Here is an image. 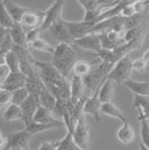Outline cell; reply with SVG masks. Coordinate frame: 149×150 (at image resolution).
Here are the masks:
<instances>
[{
    "label": "cell",
    "instance_id": "7402d4cb",
    "mask_svg": "<svg viewBox=\"0 0 149 150\" xmlns=\"http://www.w3.org/2000/svg\"><path fill=\"white\" fill-rule=\"evenodd\" d=\"M13 45L15 43L10 34V29L1 27V34H0V55L1 57H4L8 52L13 50Z\"/></svg>",
    "mask_w": 149,
    "mask_h": 150
},
{
    "label": "cell",
    "instance_id": "ac0fdd59",
    "mask_svg": "<svg viewBox=\"0 0 149 150\" xmlns=\"http://www.w3.org/2000/svg\"><path fill=\"white\" fill-rule=\"evenodd\" d=\"M133 106L138 112V120L141 121L143 119L149 120V96L143 95H135L133 98Z\"/></svg>",
    "mask_w": 149,
    "mask_h": 150
},
{
    "label": "cell",
    "instance_id": "d4e9b609",
    "mask_svg": "<svg viewBox=\"0 0 149 150\" xmlns=\"http://www.w3.org/2000/svg\"><path fill=\"white\" fill-rule=\"evenodd\" d=\"M2 6L6 7L8 13L11 15V17L15 20V23H21V19L24 17V15L28 10V8H25V7H21L13 4L11 0H4L2 1Z\"/></svg>",
    "mask_w": 149,
    "mask_h": 150
},
{
    "label": "cell",
    "instance_id": "60d3db41",
    "mask_svg": "<svg viewBox=\"0 0 149 150\" xmlns=\"http://www.w3.org/2000/svg\"><path fill=\"white\" fill-rule=\"evenodd\" d=\"M57 1H60V0H57Z\"/></svg>",
    "mask_w": 149,
    "mask_h": 150
},
{
    "label": "cell",
    "instance_id": "1f68e13d",
    "mask_svg": "<svg viewBox=\"0 0 149 150\" xmlns=\"http://www.w3.org/2000/svg\"><path fill=\"white\" fill-rule=\"evenodd\" d=\"M102 8L103 7H100V8H96V9H87V10H84L85 13H84V17H83L82 20L95 25L99 21L100 16L102 13Z\"/></svg>",
    "mask_w": 149,
    "mask_h": 150
},
{
    "label": "cell",
    "instance_id": "e0dca14e",
    "mask_svg": "<svg viewBox=\"0 0 149 150\" xmlns=\"http://www.w3.org/2000/svg\"><path fill=\"white\" fill-rule=\"evenodd\" d=\"M2 121L11 122V121H23V111L18 104L9 103L2 110Z\"/></svg>",
    "mask_w": 149,
    "mask_h": 150
},
{
    "label": "cell",
    "instance_id": "d6a6232c",
    "mask_svg": "<svg viewBox=\"0 0 149 150\" xmlns=\"http://www.w3.org/2000/svg\"><path fill=\"white\" fill-rule=\"evenodd\" d=\"M1 27H5V28H11L15 25V20L11 17V15L8 13V10L6 9V7L2 6V13H1Z\"/></svg>",
    "mask_w": 149,
    "mask_h": 150
},
{
    "label": "cell",
    "instance_id": "9a60e30c",
    "mask_svg": "<svg viewBox=\"0 0 149 150\" xmlns=\"http://www.w3.org/2000/svg\"><path fill=\"white\" fill-rule=\"evenodd\" d=\"M122 85H124L133 95H143L149 96V82H138L131 80L130 77L123 81Z\"/></svg>",
    "mask_w": 149,
    "mask_h": 150
},
{
    "label": "cell",
    "instance_id": "e575fe53",
    "mask_svg": "<svg viewBox=\"0 0 149 150\" xmlns=\"http://www.w3.org/2000/svg\"><path fill=\"white\" fill-rule=\"evenodd\" d=\"M10 99H11V92L7 91L5 88H1V91H0V105L1 108H5L6 104H9Z\"/></svg>",
    "mask_w": 149,
    "mask_h": 150
},
{
    "label": "cell",
    "instance_id": "52a82bcc",
    "mask_svg": "<svg viewBox=\"0 0 149 150\" xmlns=\"http://www.w3.org/2000/svg\"><path fill=\"white\" fill-rule=\"evenodd\" d=\"M48 31L53 37H55L60 43H70L72 44L74 38L71 35V33L68 30V27L66 25V20L63 18H60L56 23L50 27Z\"/></svg>",
    "mask_w": 149,
    "mask_h": 150
},
{
    "label": "cell",
    "instance_id": "484cf974",
    "mask_svg": "<svg viewBox=\"0 0 149 150\" xmlns=\"http://www.w3.org/2000/svg\"><path fill=\"white\" fill-rule=\"evenodd\" d=\"M94 64H95V62L91 63L89 62V61H84V59L76 61L74 65V69H73V74L82 76V77H85V76H87L92 72Z\"/></svg>",
    "mask_w": 149,
    "mask_h": 150
},
{
    "label": "cell",
    "instance_id": "8992f818",
    "mask_svg": "<svg viewBox=\"0 0 149 150\" xmlns=\"http://www.w3.org/2000/svg\"><path fill=\"white\" fill-rule=\"evenodd\" d=\"M106 80V79H104ZM103 80V81H104ZM102 81V82H103ZM101 82V83H102ZM100 83V85H101ZM100 85L96 88V90L92 92V95L90 98H87V100L84 102V105H83V112L84 114H90L94 118V120L96 122H101L100 119V113H101V106H102V102L99 98V88Z\"/></svg>",
    "mask_w": 149,
    "mask_h": 150
},
{
    "label": "cell",
    "instance_id": "f35d334b",
    "mask_svg": "<svg viewBox=\"0 0 149 150\" xmlns=\"http://www.w3.org/2000/svg\"><path fill=\"white\" fill-rule=\"evenodd\" d=\"M7 148V137H4L2 134H0V149L6 150Z\"/></svg>",
    "mask_w": 149,
    "mask_h": 150
},
{
    "label": "cell",
    "instance_id": "7a4b0ae2",
    "mask_svg": "<svg viewBox=\"0 0 149 150\" xmlns=\"http://www.w3.org/2000/svg\"><path fill=\"white\" fill-rule=\"evenodd\" d=\"M132 63L133 62L131 61L129 55H124L123 57H121L118 62L114 64V66L109 72L106 77L111 79L114 83L122 84L123 81L130 77L131 72L133 71Z\"/></svg>",
    "mask_w": 149,
    "mask_h": 150
},
{
    "label": "cell",
    "instance_id": "9c48e42d",
    "mask_svg": "<svg viewBox=\"0 0 149 150\" xmlns=\"http://www.w3.org/2000/svg\"><path fill=\"white\" fill-rule=\"evenodd\" d=\"M26 83H27V76L20 69L11 71L6 77V80L1 82V88H5L9 92H13L23 86H26Z\"/></svg>",
    "mask_w": 149,
    "mask_h": 150
},
{
    "label": "cell",
    "instance_id": "277c9868",
    "mask_svg": "<svg viewBox=\"0 0 149 150\" xmlns=\"http://www.w3.org/2000/svg\"><path fill=\"white\" fill-rule=\"evenodd\" d=\"M73 137L76 144L80 147L81 150H87L90 148V132L87 129V120L84 118V114H82L81 118L77 120L75 125Z\"/></svg>",
    "mask_w": 149,
    "mask_h": 150
},
{
    "label": "cell",
    "instance_id": "3957f363",
    "mask_svg": "<svg viewBox=\"0 0 149 150\" xmlns=\"http://www.w3.org/2000/svg\"><path fill=\"white\" fill-rule=\"evenodd\" d=\"M33 133L27 129L10 132L7 136L6 150H26L29 149V141L33 138Z\"/></svg>",
    "mask_w": 149,
    "mask_h": 150
},
{
    "label": "cell",
    "instance_id": "7c38bea8",
    "mask_svg": "<svg viewBox=\"0 0 149 150\" xmlns=\"http://www.w3.org/2000/svg\"><path fill=\"white\" fill-rule=\"evenodd\" d=\"M38 104L39 102L33 94H29V96L23 102V104L20 105L23 111V123L34 120V115L37 111Z\"/></svg>",
    "mask_w": 149,
    "mask_h": 150
},
{
    "label": "cell",
    "instance_id": "4fadbf2b",
    "mask_svg": "<svg viewBox=\"0 0 149 150\" xmlns=\"http://www.w3.org/2000/svg\"><path fill=\"white\" fill-rule=\"evenodd\" d=\"M62 127H65L64 122H62V123H42V122H37L35 120H31L29 122L24 123V128L27 129L29 132H31L33 134L53 130V129H60Z\"/></svg>",
    "mask_w": 149,
    "mask_h": 150
},
{
    "label": "cell",
    "instance_id": "ba28073f",
    "mask_svg": "<svg viewBox=\"0 0 149 150\" xmlns=\"http://www.w3.org/2000/svg\"><path fill=\"white\" fill-rule=\"evenodd\" d=\"M64 6V0H54V2L50 6V8L45 11V18L42 25V30H48L50 27L54 23H56L60 18H62V10Z\"/></svg>",
    "mask_w": 149,
    "mask_h": 150
},
{
    "label": "cell",
    "instance_id": "603a6c76",
    "mask_svg": "<svg viewBox=\"0 0 149 150\" xmlns=\"http://www.w3.org/2000/svg\"><path fill=\"white\" fill-rule=\"evenodd\" d=\"M10 34H11L15 44L29 46L28 39H27V30L20 23H15V25L10 28Z\"/></svg>",
    "mask_w": 149,
    "mask_h": 150
},
{
    "label": "cell",
    "instance_id": "b9f144b4",
    "mask_svg": "<svg viewBox=\"0 0 149 150\" xmlns=\"http://www.w3.org/2000/svg\"><path fill=\"white\" fill-rule=\"evenodd\" d=\"M117 1H119V0H117Z\"/></svg>",
    "mask_w": 149,
    "mask_h": 150
},
{
    "label": "cell",
    "instance_id": "ab89813d",
    "mask_svg": "<svg viewBox=\"0 0 149 150\" xmlns=\"http://www.w3.org/2000/svg\"><path fill=\"white\" fill-rule=\"evenodd\" d=\"M141 58H143V61H145V62L149 63V50H147V52H146L145 54H143V56L141 57Z\"/></svg>",
    "mask_w": 149,
    "mask_h": 150
},
{
    "label": "cell",
    "instance_id": "30bf717a",
    "mask_svg": "<svg viewBox=\"0 0 149 150\" xmlns=\"http://www.w3.org/2000/svg\"><path fill=\"white\" fill-rule=\"evenodd\" d=\"M44 18H45V11L28 9L24 15L20 24L25 27L26 30H29L33 28H40L44 23Z\"/></svg>",
    "mask_w": 149,
    "mask_h": 150
},
{
    "label": "cell",
    "instance_id": "74e56055",
    "mask_svg": "<svg viewBox=\"0 0 149 150\" xmlns=\"http://www.w3.org/2000/svg\"><path fill=\"white\" fill-rule=\"evenodd\" d=\"M147 65H148V63L145 62L141 57H140V58H138V59H136L135 62L132 63L133 71H138V72H141V71H143V69H146Z\"/></svg>",
    "mask_w": 149,
    "mask_h": 150
},
{
    "label": "cell",
    "instance_id": "2e32d148",
    "mask_svg": "<svg viewBox=\"0 0 149 150\" xmlns=\"http://www.w3.org/2000/svg\"><path fill=\"white\" fill-rule=\"evenodd\" d=\"M85 82L82 76L73 75L72 81H71V100L74 103L80 101L83 98V91L85 88Z\"/></svg>",
    "mask_w": 149,
    "mask_h": 150
},
{
    "label": "cell",
    "instance_id": "f546056e",
    "mask_svg": "<svg viewBox=\"0 0 149 150\" xmlns=\"http://www.w3.org/2000/svg\"><path fill=\"white\" fill-rule=\"evenodd\" d=\"M29 90L27 86H23V88H18L16 91L11 92V99H10V103H15V104H18L21 105L23 102L29 96Z\"/></svg>",
    "mask_w": 149,
    "mask_h": 150
},
{
    "label": "cell",
    "instance_id": "83f0119b",
    "mask_svg": "<svg viewBox=\"0 0 149 150\" xmlns=\"http://www.w3.org/2000/svg\"><path fill=\"white\" fill-rule=\"evenodd\" d=\"M2 58V63H5L7 66L10 69V71H19L20 69V61L18 55L13 50L8 52Z\"/></svg>",
    "mask_w": 149,
    "mask_h": 150
},
{
    "label": "cell",
    "instance_id": "6da1fadb",
    "mask_svg": "<svg viewBox=\"0 0 149 150\" xmlns=\"http://www.w3.org/2000/svg\"><path fill=\"white\" fill-rule=\"evenodd\" d=\"M76 54L70 43H58L53 52V64L65 77L73 72L76 63Z\"/></svg>",
    "mask_w": 149,
    "mask_h": 150
},
{
    "label": "cell",
    "instance_id": "8d00e7d4",
    "mask_svg": "<svg viewBox=\"0 0 149 150\" xmlns=\"http://www.w3.org/2000/svg\"><path fill=\"white\" fill-rule=\"evenodd\" d=\"M58 144H60V140L57 141H52V142H43L38 147L39 150H57L58 149Z\"/></svg>",
    "mask_w": 149,
    "mask_h": 150
},
{
    "label": "cell",
    "instance_id": "f1b7e54d",
    "mask_svg": "<svg viewBox=\"0 0 149 150\" xmlns=\"http://www.w3.org/2000/svg\"><path fill=\"white\" fill-rule=\"evenodd\" d=\"M140 146L141 148L149 150V120L140 121Z\"/></svg>",
    "mask_w": 149,
    "mask_h": 150
},
{
    "label": "cell",
    "instance_id": "4dcf8cb0",
    "mask_svg": "<svg viewBox=\"0 0 149 150\" xmlns=\"http://www.w3.org/2000/svg\"><path fill=\"white\" fill-rule=\"evenodd\" d=\"M29 46H31V48H34V50H39V52H45V53H50V54H53V52L55 50L54 46H52L47 40L42 39V38L35 39L34 42H31V44H29Z\"/></svg>",
    "mask_w": 149,
    "mask_h": 150
},
{
    "label": "cell",
    "instance_id": "ffe728a7",
    "mask_svg": "<svg viewBox=\"0 0 149 150\" xmlns=\"http://www.w3.org/2000/svg\"><path fill=\"white\" fill-rule=\"evenodd\" d=\"M135 138H136V132L133 130V128L128 123V121L122 122V125L117 131V139L121 144H129L135 140Z\"/></svg>",
    "mask_w": 149,
    "mask_h": 150
},
{
    "label": "cell",
    "instance_id": "5bb4252c",
    "mask_svg": "<svg viewBox=\"0 0 149 150\" xmlns=\"http://www.w3.org/2000/svg\"><path fill=\"white\" fill-rule=\"evenodd\" d=\"M34 120L42 123H62L64 121L60 119H56L53 115V110H50L46 106L38 104L37 111L34 115Z\"/></svg>",
    "mask_w": 149,
    "mask_h": 150
},
{
    "label": "cell",
    "instance_id": "5b68a950",
    "mask_svg": "<svg viewBox=\"0 0 149 150\" xmlns=\"http://www.w3.org/2000/svg\"><path fill=\"white\" fill-rule=\"evenodd\" d=\"M72 45L77 46L82 50H91L94 53H99L100 50L103 48L101 37H100L99 34H95V33H91V34H87L83 37L76 38L73 40Z\"/></svg>",
    "mask_w": 149,
    "mask_h": 150
},
{
    "label": "cell",
    "instance_id": "44dd1931",
    "mask_svg": "<svg viewBox=\"0 0 149 150\" xmlns=\"http://www.w3.org/2000/svg\"><path fill=\"white\" fill-rule=\"evenodd\" d=\"M114 94V82L111 79L106 77L104 81L101 83L99 88V98L101 102H111Z\"/></svg>",
    "mask_w": 149,
    "mask_h": 150
},
{
    "label": "cell",
    "instance_id": "cb8c5ba5",
    "mask_svg": "<svg viewBox=\"0 0 149 150\" xmlns=\"http://www.w3.org/2000/svg\"><path fill=\"white\" fill-rule=\"evenodd\" d=\"M101 113L106 115V117L120 120L121 122H127V119H126V117H124V114L122 113V111L114 103H112V101L111 102H103L102 103Z\"/></svg>",
    "mask_w": 149,
    "mask_h": 150
},
{
    "label": "cell",
    "instance_id": "d590c367",
    "mask_svg": "<svg viewBox=\"0 0 149 150\" xmlns=\"http://www.w3.org/2000/svg\"><path fill=\"white\" fill-rule=\"evenodd\" d=\"M42 31V28H33L27 30V39H28V44H31V42H34L35 39L39 38V34Z\"/></svg>",
    "mask_w": 149,
    "mask_h": 150
},
{
    "label": "cell",
    "instance_id": "8fae6325",
    "mask_svg": "<svg viewBox=\"0 0 149 150\" xmlns=\"http://www.w3.org/2000/svg\"><path fill=\"white\" fill-rule=\"evenodd\" d=\"M66 25H67L68 30L74 39L83 37L87 34H91L94 26L93 24L87 23L84 20H81V21H67L66 20Z\"/></svg>",
    "mask_w": 149,
    "mask_h": 150
},
{
    "label": "cell",
    "instance_id": "4316f807",
    "mask_svg": "<svg viewBox=\"0 0 149 150\" xmlns=\"http://www.w3.org/2000/svg\"><path fill=\"white\" fill-rule=\"evenodd\" d=\"M57 150H81L80 147L75 142L73 132L67 130L65 137L60 140V144H58V149Z\"/></svg>",
    "mask_w": 149,
    "mask_h": 150
},
{
    "label": "cell",
    "instance_id": "d6986e66",
    "mask_svg": "<svg viewBox=\"0 0 149 150\" xmlns=\"http://www.w3.org/2000/svg\"><path fill=\"white\" fill-rule=\"evenodd\" d=\"M38 102H39V104L46 106V108H48V109L53 110V111H54L56 104H57V99L55 98V95L47 88V86L44 84V82L43 84H42V86H40V90H39Z\"/></svg>",
    "mask_w": 149,
    "mask_h": 150
},
{
    "label": "cell",
    "instance_id": "836d02e7",
    "mask_svg": "<svg viewBox=\"0 0 149 150\" xmlns=\"http://www.w3.org/2000/svg\"><path fill=\"white\" fill-rule=\"evenodd\" d=\"M77 2L80 4V6L84 8V10L87 9H96L100 8L99 0H77Z\"/></svg>",
    "mask_w": 149,
    "mask_h": 150
}]
</instances>
